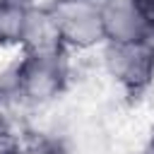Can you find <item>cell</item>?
<instances>
[{
	"label": "cell",
	"instance_id": "6da1fadb",
	"mask_svg": "<svg viewBox=\"0 0 154 154\" xmlns=\"http://www.w3.org/2000/svg\"><path fill=\"white\" fill-rule=\"evenodd\" d=\"M70 53L63 48H26L0 72V113L7 108H43L70 87Z\"/></svg>",
	"mask_w": 154,
	"mask_h": 154
},
{
	"label": "cell",
	"instance_id": "7a4b0ae2",
	"mask_svg": "<svg viewBox=\"0 0 154 154\" xmlns=\"http://www.w3.org/2000/svg\"><path fill=\"white\" fill-rule=\"evenodd\" d=\"M106 77L125 94L142 96L154 84V38L106 41L101 46Z\"/></svg>",
	"mask_w": 154,
	"mask_h": 154
},
{
	"label": "cell",
	"instance_id": "3957f363",
	"mask_svg": "<svg viewBox=\"0 0 154 154\" xmlns=\"http://www.w3.org/2000/svg\"><path fill=\"white\" fill-rule=\"evenodd\" d=\"M48 7L53 14L55 36L67 53L91 51V48H101L106 43L103 19H101V0H82V2L48 5Z\"/></svg>",
	"mask_w": 154,
	"mask_h": 154
},
{
	"label": "cell",
	"instance_id": "277c9868",
	"mask_svg": "<svg viewBox=\"0 0 154 154\" xmlns=\"http://www.w3.org/2000/svg\"><path fill=\"white\" fill-rule=\"evenodd\" d=\"M101 19L106 41L154 38L149 24L132 0H101Z\"/></svg>",
	"mask_w": 154,
	"mask_h": 154
},
{
	"label": "cell",
	"instance_id": "5b68a950",
	"mask_svg": "<svg viewBox=\"0 0 154 154\" xmlns=\"http://www.w3.org/2000/svg\"><path fill=\"white\" fill-rule=\"evenodd\" d=\"M38 7V0H0V48L26 46Z\"/></svg>",
	"mask_w": 154,
	"mask_h": 154
},
{
	"label": "cell",
	"instance_id": "8992f818",
	"mask_svg": "<svg viewBox=\"0 0 154 154\" xmlns=\"http://www.w3.org/2000/svg\"><path fill=\"white\" fill-rule=\"evenodd\" d=\"M22 154H67V147L51 132H34L22 137Z\"/></svg>",
	"mask_w": 154,
	"mask_h": 154
},
{
	"label": "cell",
	"instance_id": "52a82bcc",
	"mask_svg": "<svg viewBox=\"0 0 154 154\" xmlns=\"http://www.w3.org/2000/svg\"><path fill=\"white\" fill-rule=\"evenodd\" d=\"M0 154H22V137L10 128L0 113Z\"/></svg>",
	"mask_w": 154,
	"mask_h": 154
},
{
	"label": "cell",
	"instance_id": "ba28073f",
	"mask_svg": "<svg viewBox=\"0 0 154 154\" xmlns=\"http://www.w3.org/2000/svg\"><path fill=\"white\" fill-rule=\"evenodd\" d=\"M132 2L137 5V10L142 12L144 22L149 24V29H152V34H154V0H132Z\"/></svg>",
	"mask_w": 154,
	"mask_h": 154
},
{
	"label": "cell",
	"instance_id": "9c48e42d",
	"mask_svg": "<svg viewBox=\"0 0 154 154\" xmlns=\"http://www.w3.org/2000/svg\"><path fill=\"white\" fill-rule=\"evenodd\" d=\"M140 154H154V125H152L149 135L144 137V142H142V147H140Z\"/></svg>",
	"mask_w": 154,
	"mask_h": 154
},
{
	"label": "cell",
	"instance_id": "30bf717a",
	"mask_svg": "<svg viewBox=\"0 0 154 154\" xmlns=\"http://www.w3.org/2000/svg\"><path fill=\"white\" fill-rule=\"evenodd\" d=\"M48 5H67V2H82V0H46Z\"/></svg>",
	"mask_w": 154,
	"mask_h": 154
}]
</instances>
